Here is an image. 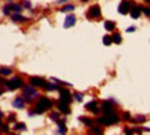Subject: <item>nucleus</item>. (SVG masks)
<instances>
[{
	"instance_id": "obj_3",
	"label": "nucleus",
	"mask_w": 150,
	"mask_h": 135,
	"mask_svg": "<svg viewBox=\"0 0 150 135\" xmlns=\"http://www.w3.org/2000/svg\"><path fill=\"white\" fill-rule=\"evenodd\" d=\"M51 108H52L51 101L47 98V97H40L39 101H37L36 106H35V112H36V114H42V113H44L46 110L51 109Z\"/></svg>"
},
{
	"instance_id": "obj_38",
	"label": "nucleus",
	"mask_w": 150,
	"mask_h": 135,
	"mask_svg": "<svg viewBox=\"0 0 150 135\" xmlns=\"http://www.w3.org/2000/svg\"><path fill=\"white\" fill-rule=\"evenodd\" d=\"M65 1H67V0H58L57 3H58V4H62V3H65Z\"/></svg>"
},
{
	"instance_id": "obj_23",
	"label": "nucleus",
	"mask_w": 150,
	"mask_h": 135,
	"mask_svg": "<svg viewBox=\"0 0 150 135\" xmlns=\"http://www.w3.org/2000/svg\"><path fill=\"white\" fill-rule=\"evenodd\" d=\"M10 6H11V10L14 11V13H21L22 8H24L21 4H10Z\"/></svg>"
},
{
	"instance_id": "obj_7",
	"label": "nucleus",
	"mask_w": 150,
	"mask_h": 135,
	"mask_svg": "<svg viewBox=\"0 0 150 135\" xmlns=\"http://www.w3.org/2000/svg\"><path fill=\"white\" fill-rule=\"evenodd\" d=\"M114 99H110V101H103L102 102V110L103 113H110V112H114Z\"/></svg>"
},
{
	"instance_id": "obj_22",
	"label": "nucleus",
	"mask_w": 150,
	"mask_h": 135,
	"mask_svg": "<svg viewBox=\"0 0 150 135\" xmlns=\"http://www.w3.org/2000/svg\"><path fill=\"white\" fill-rule=\"evenodd\" d=\"M14 130H17V131H25L26 130V125L24 124V123H15V127H14Z\"/></svg>"
},
{
	"instance_id": "obj_24",
	"label": "nucleus",
	"mask_w": 150,
	"mask_h": 135,
	"mask_svg": "<svg viewBox=\"0 0 150 135\" xmlns=\"http://www.w3.org/2000/svg\"><path fill=\"white\" fill-rule=\"evenodd\" d=\"M73 10H74V6L73 4H66L63 8H61L62 13H67V11H73Z\"/></svg>"
},
{
	"instance_id": "obj_41",
	"label": "nucleus",
	"mask_w": 150,
	"mask_h": 135,
	"mask_svg": "<svg viewBox=\"0 0 150 135\" xmlns=\"http://www.w3.org/2000/svg\"><path fill=\"white\" fill-rule=\"evenodd\" d=\"M81 1H84V3H85V1H90V0H81Z\"/></svg>"
},
{
	"instance_id": "obj_42",
	"label": "nucleus",
	"mask_w": 150,
	"mask_h": 135,
	"mask_svg": "<svg viewBox=\"0 0 150 135\" xmlns=\"http://www.w3.org/2000/svg\"><path fill=\"white\" fill-rule=\"evenodd\" d=\"M0 125H1V119H0Z\"/></svg>"
},
{
	"instance_id": "obj_18",
	"label": "nucleus",
	"mask_w": 150,
	"mask_h": 135,
	"mask_svg": "<svg viewBox=\"0 0 150 135\" xmlns=\"http://www.w3.org/2000/svg\"><path fill=\"white\" fill-rule=\"evenodd\" d=\"M57 123H58V125H59L58 134H66V127H65V121H63V120H58Z\"/></svg>"
},
{
	"instance_id": "obj_1",
	"label": "nucleus",
	"mask_w": 150,
	"mask_h": 135,
	"mask_svg": "<svg viewBox=\"0 0 150 135\" xmlns=\"http://www.w3.org/2000/svg\"><path fill=\"white\" fill-rule=\"evenodd\" d=\"M22 97H24V101H25V102L31 104L37 97H40V94H39V91L36 90V87H33L31 84V86H25V87H24V90H22Z\"/></svg>"
},
{
	"instance_id": "obj_19",
	"label": "nucleus",
	"mask_w": 150,
	"mask_h": 135,
	"mask_svg": "<svg viewBox=\"0 0 150 135\" xmlns=\"http://www.w3.org/2000/svg\"><path fill=\"white\" fill-rule=\"evenodd\" d=\"M0 74H1L3 77H6V76L12 74V70H11L10 68H0Z\"/></svg>"
},
{
	"instance_id": "obj_12",
	"label": "nucleus",
	"mask_w": 150,
	"mask_h": 135,
	"mask_svg": "<svg viewBox=\"0 0 150 135\" xmlns=\"http://www.w3.org/2000/svg\"><path fill=\"white\" fill-rule=\"evenodd\" d=\"M31 84L33 86V87H42L46 84V80L42 77H31Z\"/></svg>"
},
{
	"instance_id": "obj_6",
	"label": "nucleus",
	"mask_w": 150,
	"mask_h": 135,
	"mask_svg": "<svg viewBox=\"0 0 150 135\" xmlns=\"http://www.w3.org/2000/svg\"><path fill=\"white\" fill-rule=\"evenodd\" d=\"M87 17L90 19L99 18V17H101V8H99V6H92V7H90V10L87 11Z\"/></svg>"
},
{
	"instance_id": "obj_39",
	"label": "nucleus",
	"mask_w": 150,
	"mask_h": 135,
	"mask_svg": "<svg viewBox=\"0 0 150 135\" xmlns=\"http://www.w3.org/2000/svg\"><path fill=\"white\" fill-rule=\"evenodd\" d=\"M1 117H3V113H1V112H0V119H1Z\"/></svg>"
},
{
	"instance_id": "obj_21",
	"label": "nucleus",
	"mask_w": 150,
	"mask_h": 135,
	"mask_svg": "<svg viewBox=\"0 0 150 135\" xmlns=\"http://www.w3.org/2000/svg\"><path fill=\"white\" fill-rule=\"evenodd\" d=\"M112 40H113V43H116V44H121V35H120V33H113Z\"/></svg>"
},
{
	"instance_id": "obj_25",
	"label": "nucleus",
	"mask_w": 150,
	"mask_h": 135,
	"mask_svg": "<svg viewBox=\"0 0 150 135\" xmlns=\"http://www.w3.org/2000/svg\"><path fill=\"white\" fill-rule=\"evenodd\" d=\"M50 119H51L52 121H58V120H59V113H58V112H52V113H50Z\"/></svg>"
},
{
	"instance_id": "obj_36",
	"label": "nucleus",
	"mask_w": 150,
	"mask_h": 135,
	"mask_svg": "<svg viewBox=\"0 0 150 135\" xmlns=\"http://www.w3.org/2000/svg\"><path fill=\"white\" fill-rule=\"evenodd\" d=\"M134 31H135V26H129L128 29H127V32H128V33H132Z\"/></svg>"
},
{
	"instance_id": "obj_11",
	"label": "nucleus",
	"mask_w": 150,
	"mask_h": 135,
	"mask_svg": "<svg viewBox=\"0 0 150 135\" xmlns=\"http://www.w3.org/2000/svg\"><path fill=\"white\" fill-rule=\"evenodd\" d=\"M85 109L90 110V112H92V113L98 114L99 112H101V109L98 108V105H97V101H91V102H88L87 105H85Z\"/></svg>"
},
{
	"instance_id": "obj_40",
	"label": "nucleus",
	"mask_w": 150,
	"mask_h": 135,
	"mask_svg": "<svg viewBox=\"0 0 150 135\" xmlns=\"http://www.w3.org/2000/svg\"><path fill=\"white\" fill-rule=\"evenodd\" d=\"M1 94H3V90H1V88H0V95H1Z\"/></svg>"
},
{
	"instance_id": "obj_10",
	"label": "nucleus",
	"mask_w": 150,
	"mask_h": 135,
	"mask_svg": "<svg viewBox=\"0 0 150 135\" xmlns=\"http://www.w3.org/2000/svg\"><path fill=\"white\" fill-rule=\"evenodd\" d=\"M74 24H76V17L73 15V14H69V15L65 18V22H63V26L66 28V29H69V28H72V26H74Z\"/></svg>"
},
{
	"instance_id": "obj_20",
	"label": "nucleus",
	"mask_w": 150,
	"mask_h": 135,
	"mask_svg": "<svg viewBox=\"0 0 150 135\" xmlns=\"http://www.w3.org/2000/svg\"><path fill=\"white\" fill-rule=\"evenodd\" d=\"M80 121H81L83 124H85L87 127H91V125H92V123H94L90 117H85V116H81V117H80Z\"/></svg>"
},
{
	"instance_id": "obj_31",
	"label": "nucleus",
	"mask_w": 150,
	"mask_h": 135,
	"mask_svg": "<svg viewBox=\"0 0 150 135\" xmlns=\"http://www.w3.org/2000/svg\"><path fill=\"white\" fill-rule=\"evenodd\" d=\"M140 13H143L145 15L150 17V8L149 7H140Z\"/></svg>"
},
{
	"instance_id": "obj_9",
	"label": "nucleus",
	"mask_w": 150,
	"mask_h": 135,
	"mask_svg": "<svg viewBox=\"0 0 150 135\" xmlns=\"http://www.w3.org/2000/svg\"><path fill=\"white\" fill-rule=\"evenodd\" d=\"M57 108H58V110H59L61 113H63V114H69V113H70L69 104H65V102H62V101H58V102H57Z\"/></svg>"
},
{
	"instance_id": "obj_29",
	"label": "nucleus",
	"mask_w": 150,
	"mask_h": 135,
	"mask_svg": "<svg viewBox=\"0 0 150 135\" xmlns=\"http://www.w3.org/2000/svg\"><path fill=\"white\" fill-rule=\"evenodd\" d=\"M10 13H11V6L10 4L4 6V8H3V14H4V15H10Z\"/></svg>"
},
{
	"instance_id": "obj_5",
	"label": "nucleus",
	"mask_w": 150,
	"mask_h": 135,
	"mask_svg": "<svg viewBox=\"0 0 150 135\" xmlns=\"http://www.w3.org/2000/svg\"><path fill=\"white\" fill-rule=\"evenodd\" d=\"M58 91H59V101H62L65 104H70L72 102V94L69 93V90L58 88Z\"/></svg>"
},
{
	"instance_id": "obj_28",
	"label": "nucleus",
	"mask_w": 150,
	"mask_h": 135,
	"mask_svg": "<svg viewBox=\"0 0 150 135\" xmlns=\"http://www.w3.org/2000/svg\"><path fill=\"white\" fill-rule=\"evenodd\" d=\"M113 43V40H112V36H105L103 37V44L105 46H110Z\"/></svg>"
},
{
	"instance_id": "obj_27",
	"label": "nucleus",
	"mask_w": 150,
	"mask_h": 135,
	"mask_svg": "<svg viewBox=\"0 0 150 135\" xmlns=\"http://www.w3.org/2000/svg\"><path fill=\"white\" fill-rule=\"evenodd\" d=\"M73 98L76 99L77 102H81V101H83V98H84V95H83V94H80V93H76V94H73Z\"/></svg>"
},
{
	"instance_id": "obj_14",
	"label": "nucleus",
	"mask_w": 150,
	"mask_h": 135,
	"mask_svg": "<svg viewBox=\"0 0 150 135\" xmlns=\"http://www.w3.org/2000/svg\"><path fill=\"white\" fill-rule=\"evenodd\" d=\"M129 14H131V17L134 18V19H138L140 15V7H138V6H132L131 8H129Z\"/></svg>"
},
{
	"instance_id": "obj_8",
	"label": "nucleus",
	"mask_w": 150,
	"mask_h": 135,
	"mask_svg": "<svg viewBox=\"0 0 150 135\" xmlns=\"http://www.w3.org/2000/svg\"><path fill=\"white\" fill-rule=\"evenodd\" d=\"M129 8H131L129 1L123 0V1L120 3V6H119V13H120V14H123V15H125V14H128V13H129Z\"/></svg>"
},
{
	"instance_id": "obj_30",
	"label": "nucleus",
	"mask_w": 150,
	"mask_h": 135,
	"mask_svg": "<svg viewBox=\"0 0 150 135\" xmlns=\"http://www.w3.org/2000/svg\"><path fill=\"white\" fill-rule=\"evenodd\" d=\"M134 121H135V123H145V121H146V117H145V116H136Z\"/></svg>"
},
{
	"instance_id": "obj_26",
	"label": "nucleus",
	"mask_w": 150,
	"mask_h": 135,
	"mask_svg": "<svg viewBox=\"0 0 150 135\" xmlns=\"http://www.w3.org/2000/svg\"><path fill=\"white\" fill-rule=\"evenodd\" d=\"M21 6H22V7H25V8H28V10H31V8H32V3L29 1V0H22Z\"/></svg>"
},
{
	"instance_id": "obj_4",
	"label": "nucleus",
	"mask_w": 150,
	"mask_h": 135,
	"mask_svg": "<svg viewBox=\"0 0 150 135\" xmlns=\"http://www.w3.org/2000/svg\"><path fill=\"white\" fill-rule=\"evenodd\" d=\"M6 86H7V88L10 91H14V90L21 88L24 86V80L21 77H12L10 81H6Z\"/></svg>"
},
{
	"instance_id": "obj_13",
	"label": "nucleus",
	"mask_w": 150,
	"mask_h": 135,
	"mask_svg": "<svg viewBox=\"0 0 150 135\" xmlns=\"http://www.w3.org/2000/svg\"><path fill=\"white\" fill-rule=\"evenodd\" d=\"M12 106L17 108V109H24L25 108V101L22 97H17L14 101H12Z\"/></svg>"
},
{
	"instance_id": "obj_16",
	"label": "nucleus",
	"mask_w": 150,
	"mask_h": 135,
	"mask_svg": "<svg viewBox=\"0 0 150 135\" xmlns=\"http://www.w3.org/2000/svg\"><path fill=\"white\" fill-rule=\"evenodd\" d=\"M43 88L47 90V91H55V90H58L59 87H58L55 83H47V81H46V84L43 86Z\"/></svg>"
},
{
	"instance_id": "obj_33",
	"label": "nucleus",
	"mask_w": 150,
	"mask_h": 135,
	"mask_svg": "<svg viewBox=\"0 0 150 135\" xmlns=\"http://www.w3.org/2000/svg\"><path fill=\"white\" fill-rule=\"evenodd\" d=\"M0 128H1V131H3V132H8V125H7V124H1V125H0Z\"/></svg>"
},
{
	"instance_id": "obj_2",
	"label": "nucleus",
	"mask_w": 150,
	"mask_h": 135,
	"mask_svg": "<svg viewBox=\"0 0 150 135\" xmlns=\"http://www.w3.org/2000/svg\"><path fill=\"white\" fill-rule=\"evenodd\" d=\"M120 121V117L117 113L114 112H110V113H106L102 117H98L97 119V123L102 125H112V124H117Z\"/></svg>"
},
{
	"instance_id": "obj_34",
	"label": "nucleus",
	"mask_w": 150,
	"mask_h": 135,
	"mask_svg": "<svg viewBox=\"0 0 150 135\" xmlns=\"http://www.w3.org/2000/svg\"><path fill=\"white\" fill-rule=\"evenodd\" d=\"M123 117H124V120H131V114L125 112V113L123 114Z\"/></svg>"
},
{
	"instance_id": "obj_43",
	"label": "nucleus",
	"mask_w": 150,
	"mask_h": 135,
	"mask_svg": "<svg viewBox=\"0 0 150 135\" xmlns=\"http://www.w3.org/2000/svg\"><path fill=\"white\" fill-rule=\"evenodd\" d=\"M8 1H11V0H8Z\"/></svg>"
},
{
	"instance_id": "obj_15",
	"label": "nucleus",
	"mask_w": 150,
	"mask_h": 135,
	"mask_svg": "<svg viewBox=\"0 0 150 135\" xmlns=\"http://www.w3.org/2000/svg\"><path fill=\"white\" fill-rule=\"evenodd\" d=\"M11 19H12L14 22H25V21H28V18L22 17L19 13H14V14H11Z\"/></svg>"
},
{
	"instance_id": "obj_17",
	"label": "nucleus",
	"mask_w": 150,
	"mask_h": 135,
	"mask_svg": "<svg viewBox=\"0 0 150 135\" xmlns=\"http://www.w3.org/2000/svg\"><path fill=\"white\" fill-rule=\"evenodd\" d=\"M103 26H105V29H106V31H109V32H112V31H114V29H116V24H114L113 21H105Z\"/></svg>"
},
{
	"instance_id": "obj_35",
	"label": "nucleus",
	"mask_w": 150,
	"mask_h": 135,
	"mask_svg": "<svg viewBox=\"0 0 150 135\" xmlns=\"http://www.w3.org/2000/svg\"><path fill=\"white\" fill-rule=\"evenodd\" d=\"M7 120H8V121H15V114H10Z\"/></svg>"
},
{
	"instance_id": "obj_37",
	"label": "nucleus",
	"mask_w": 150,
	"mask_h": 135,
	"mask_svg": "<svg viewBox=\"0 0 150 135\" xmlns=\"http://www.w3.org/2000/svg\"><path fill=\"white\" fill-rule=\"evenodd\" d=\"M124 132H125V134H134V132H132V130H129V128H124Z\"/></svg>"
},
{
	"instance_id": "obj_32",
	"label": "nucleus",
	"mask_w": 150,
	"mask_h": 135,
	"mask_svg": "<svg viewBox=\"0 0 150 135\" xmlns=\"http://www.w3.org/2000/svg\"><path fill=\"white\" fill-rule=\"evenodd\" d=\"M91 132H92V134H102L103 131L101 130L99 127H92V128H91Z\"/></svg>"
}]
</instances>
